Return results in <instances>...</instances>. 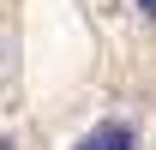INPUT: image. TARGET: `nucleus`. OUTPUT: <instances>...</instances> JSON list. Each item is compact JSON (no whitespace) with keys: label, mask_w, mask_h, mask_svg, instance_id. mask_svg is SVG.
I'll return each instance as SVG.
<instances>
[{"label":"nucleus","mask_w":156,"mask_h":150,"mask_svg":"<svg viewBox=\"0 0 156 150\" xmlns=\"http://www.w3.org/2000/svg\"><path fill=\"white\" fill-rule=\"evenodd\" d=\"M138 12H150V18H156V0H138Z\"/></svg>","instance_id":"2"},{"label":"nucleus","mask_w":156,"mask_h":150,"mask_svg":"<svg viewBox=\"0 0 156 150\" xmlns=\"http://www.w3.org/2000/svg\"><path fill=\"white\" fill-rule=\"evenodd\" d=\"M72 150H138V132L126 126V120H102V126H90Z\"/></svg>","instance_id":"1"}]
</instances>
